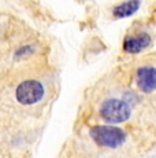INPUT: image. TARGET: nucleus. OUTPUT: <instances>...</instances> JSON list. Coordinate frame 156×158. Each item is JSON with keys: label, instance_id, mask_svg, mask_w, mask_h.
I'll list each match as a JSON object with an SVG mask.
<instances>
[{"label": "nucleus", "instance_id": "nucleus-2", "mask_svg": "<svg viewBox=\"0 0 156 158\" xmlns=\"http://www.w3.org/2000/svg\"><path fill=\"white\" fill-rule=\"evenodd\" d=\"M100 117L110 124H121L130 118L131 109L126 101L121 99H107L100 106Z\"/></svg>", "mask_w": 156, "mask_h": 158}, {"label": "nucleus", "instance_id": "nucleus-7", "mask_svg": "<svg viewBox=\"0 0 156 158\" xmlns=\"http://www.w3.org/2000/svg\"><path fill=\"white\" fill-rule=\"evenodd\" d=\"M29 52H33V47H30V45H26V47H22L21 50L17 51L15 54V58H19V56H23L25 54H29Z\"/></svg>", "mask_w": 156, "mask_h": 158}, {"label": "nucleus", "instance_id": "nucleus-4", "mask_svg": "<svg viewBox=\"0 0 156 158\" xmlns=\"http://www.w3.org/2000/svg\"><path fill=\"white\" fill-rule=\"evenodd\" d=\"M136 83L141 92H154L156 89V68L141 66L136 72Z\"/></svg>", "mask_w": 156, "mask_h": 158}, {"label": "nucleus", "instance_id": "nucleus-6", "mask_svg": "<svg viewBox=\"0 0 156 158\" xmlns=\"http://www.w3.org/2000/svg\"><path fill=\"white\" fill-rule=\"evenodd\" d=\"M140 6H141L140 0H127V2H123V3H121V4H118L116 7H114L112 15L115 18L131 17V15L140 8Z\"/></svg>", "mask_w": 156, "mask_h": 158}, {"label": "nucleus", "instance_id": "nucleus-1", "mask_svg": "<svg viewBox=\"0 0 156 158\" xmlns=\"http://www.w3.org/2000/svg\"><path fill=\"white\" fill-rule=\"evenodd\" d=\"M89 135L97 146L107 148H116L126 140L125 131L112 125H96L89 131Z\"/></svg>", "mask_w": 156, "mask_h": 158}, {"label": "nucleus", "instance_id": "nucleus-3", "mask_svg": "<svg viewBox=\"0 0 156 158\" xmlns=\"http://www.w3.org/2000/svg\"><path fill=\"white\" fill-rule=\"evenodd\" d=\"M44 85L37 80H26L17 88V101L22 105H33L41 101L44 96Z\"/></svg>", "mask_w": 156, "mask_h": 158}, {"label": "nucleus", "instance_id": "nucleus-5", "mask_svg": "<svg viewBox=\"0 0 156 158\" xmlns=\"http://www.w3.org/2000/svg\"><path fill=\"white\" fill-rule=\"evenodd\" d=\"M151 44V36L142 32L134 36H127L123 41V50L129 54H138L149 47Z\"/></svg>", "mask_w": 156, "mask_h": 158}]
</instances>
